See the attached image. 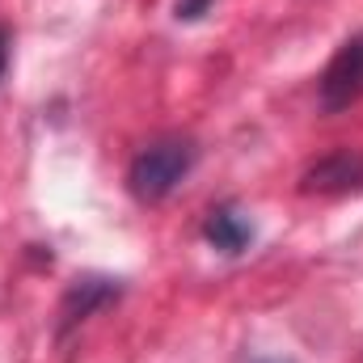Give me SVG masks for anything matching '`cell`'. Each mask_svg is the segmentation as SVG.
Segmentation results:
<instances>
[{
    "instance_id": "obj_1",
    "label": "cell",
    "mask_w": 363,
    "mask_h": 363,
    "mask_svg": "<svg viewBox=\"0 0 363 363\" xmlns=\"http://www.w3.org/2000/svg\"><path fill=\"white\" fill-rule=\"evenodd\" d=\"M194 161H199L194 140H186V135H161V140L144 144L131 157L127 186H131V194L140 203H161V199H169L182 186V178L194 169Z\"/></svg>"
},
{
    "instance_id": "obj_2",
    "label": "cell",
    "mask_w": 363,
    "mask_h": 363,
    "mask_svg": "<svg viewBox=\"0 0 363 363\" xmlns=\"http://www.w3.org/2000/svg\"><path fill=\"white\" fill-rule=\"evenodd\" d=\"M363 97V34L347 38L321 72V110L338 114Z\"/></svg>"
},
{
    "instance_id": "obj_3",
    "label": "cell",
    "mask_w": 363,
    "mask_h": 363,
    "mask_svg": "<svg viewBox=\"0 0 363 363\" xmlns=\"http://www.w3.org/2000/svg\"><path fill=\"white\" fill-rule=\"evenodd\" d=\"M300 190L304 194H347V190H363V152L359 148H338V152L321 157L317 165L304 169Z\"/></svg>"
},
{
    "instance_id": "obj_4",
    "label": "cell",
    "mask_w": 363,
    "mask_h": 363,
    "mask_svg": "<svg viewBox=\"0 0 363 363\" xmlns=\"http://www.w3.org/2000/svg\"><path fill=\"white\" fill-rule=\"evenodd\" d=\"M203 237H207V245L211 250H220V254H228V258H237L250 241H254V224L237 211V207H211L207 211V220H203Z\"/></svg>"
},
{
    "instance_id": "obj_5",
    "label": "cell",
    "mask_w": 363,
    "mask_h": 363,
    "mask_svg": "<svg viewBox=\"0 0 363 363\" xmlns=\"http://www.w3.org/2000/svg\"><path fill=\"white\" fill-rule=\"evenodd\" d=\"M118 283L114 279H77L72 287H68V296H64V330H72L77 321H85V317H93L97 308H106L110 300H118Z\"/></svg>"
},
{
    "instance_id": "obj_6",
    "label": "cell",
    "mask_w": 363,
    "mask_h": 363,
    "mask_svg": "<svg viewBox=\"0 0 363 363\" xmlns=\"http://www.w3.org/2000/svg\"><path fill=\"white\" fill-rule=\"evenodd\" d=\"M207 9H211V0H178L174 13H178V21H194V17H203Z\"/></svg>"
},
{
    "instance_id": "obj_7",
    "label": "cell",
    "mask_w": 363,
    "mask_h": 363,
    "mask_svg": "<svg viewBox=\"0 0 363 363\" xmlns=\"http://www.w3.org/2000/svg\"><path fill=\"white\" fill-rule=\"evenodd\" d=\"M4 68H9V30L0 26V81H4Z\"/></svg>"
},
{
    "instance_id": "obj_8",
    "label": "cell",
    "mask_w": 363,
    "mask_h": 363,
    "mask_svg": "<svg viewBox=\"0 0 363 363\" xmlns=\"http://www.w3.org/2000/svg\"><path fill=\"white\" fill-rule=\"evenodd\" d=\"M254 363H283V359H254Z\"/></svg>"
}]
</instances>
